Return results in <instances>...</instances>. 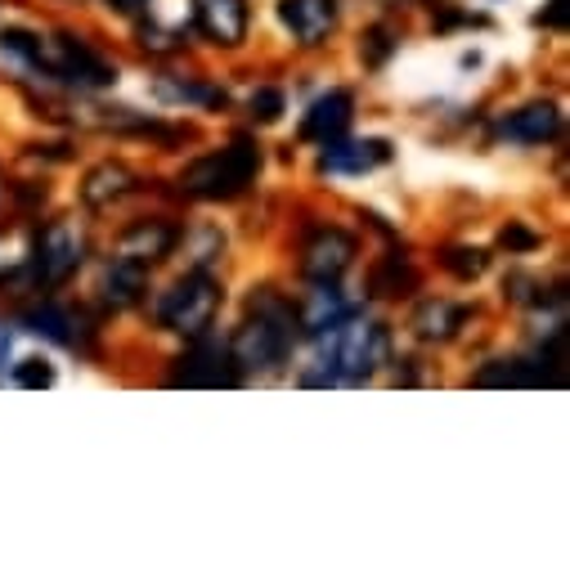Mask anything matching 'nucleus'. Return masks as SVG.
<instances>
[{
  "mask_svg": "<svg viewBox=\"0 0 570 570\" xmlns=\"http://www.w3.org/2000/svg\"><path fill=\"white\" fill-rule=\"evenodd\" d=\"M297 337H302L297 306L274 288H256L247 297V320L229 337V355H234L243 377L247 373H278L283 364H288Z\"/></svg>",
  "mask_w": 570,
  "mask_h": 570,
  "instance_id": "obj_1",
  "label": "nucleus"
},
{
  "mask_svg": "<svg viewBox=\"0 0 570 570\" xmlns=\"http://www.w3.org/2000/svg\"><path fill=\"white\" fill-rule=\"evenodd\" d=\"M315 342H320V373H306L302 377L306 386H342V382L355 386V382H368L386 364V346H391L386 328L373 324V320H360V315L342 320L337 328L320 333Z\"/></svg>",
  "mask_w": 570,
  "mask_h": 570,
  "instance_id": "obj_2",
  "label": "nucleus"
},
{
  "mask_svg": "<svg viewBox=\"0 0 570 570\" xmlns=\"http://www.w3.org/2000/svg\"><path fill=\"white\" fill-rule=\"evenodd\" d=\"M256 176H261V149L247 135H238L225 149H212L180 171V194L198 203H234L252 189Z\"/></svg>",
  "mask_w": 570,
  "mask_h": 570,
  "instance_id": "obj_3",
  "label": "nucleus"
},
{
  "mask_svg": "<svg viewBox=\"0 0 570 570\" xmlns=\"http://www.w3.org/2000/svg\"><path fill=\"white\" fill-rule=\"evenodd\" d=\"M86 261V234L77 229V220H50L46 229L32 234L28 243V265H23V283L32 293L41 288H63V283L81 269Z\"/></svg>",
  "mask_w": 570,
  "mask_h": 570,
  "instance_id": "obj_4",
  "label": "nucleus"
},
{
  "mask_svg": "<svg viewBox=\"0 0 570 570\" xmlns=\"http://www.w3.org/2000/svg\"><path fill=\"white\" fill-rule=\"evenodd\" d=\"M220 302H225V293L212 278V269H189L158 297V324L180 337H203L216 324Z\"/></svg>",
  "mask_w": 570,
  "mask_h": 570,
  "instance_id": "obj_5",
  "label": "nucleus"
},
{
  "mask_svg": "<svg viewBox=\"0 0 570 570\" xmlns=\"http://www.w3.org/2000/svg\"><path fill=\"white\" fill-rule=\"evenodd\" d=\"M41 77L77 86V90H104L117 81V63H108L81 37L55 32V37H41Z\"/></svg>",
  "mask_w": 570,
  "mask_h": 570,
  "instance_id": "obj_6",
  "label": "nucleus"
},
{
  "mask_svg": "<svg viewBox=\"0 0 570 570\" xmlns=\"http://www.w3.org/2000/svg\"><path fill=\"white\" fill-rule=\"evenodd\" d=\"M297 256H302V261H297L302 278H311V283H337V278L355 265L360 243H355V234H346L342 225H315V229L302 238V252H297Z\"/></svg>",
  "mask_w": 570,
  "mask_h": 570,
  "instance_id": "obj_7",
  "label": "nucleus"
},
{
  "mask_svg": "<svg viewBox=\"0 0 570 570\" xmlns=\"http://www.w3.org/2000/svg\"><path fill=\"white\" fill-rule=\"evenodd\" d=\"M194 346L176 360V368H171V386H238L243 382V373H238V364H234V355H229V346L225 342H212L207 333L203 337H189Z\"/></svg>",
  "mask_w": 570,
  "mask_h": 570,
  "instance_id": "obj_8",
  "label": "nucleus"
},
{
  "mask_svg": "<svg viewBox=\"0 0 570 570\" xmlns=\"http://www.w3.org/2000/svg\"><path fill=\"white\" fill-rule=\"evenodd\" d=\"M278 23L293 32L297 46L320 50L342 28V6L337 0H278Z\"/></svg>",
  "mask_w": 570,
  "mask_h": 570,
  "instance_id": "obj_9",
  "label": "nucleus"
},
{
  "mask_svg": "<svg viewBox=\"0 0 570 570\" xmlns=\"http://www.w3.org/2000/svg\"><path fill=\"white\" fill-rule=\"evenodd\" d=\"M180 225L176 220H167V216H145V220H130L126 229H121V238H117V256H126V261H135V265H158V261H167L176 247H180Z\"/></svg>",
  "mask_w": 570,
  "mask_h": 570,
  "instance_id": "obj_10",
  "label": "nucleus"
},
{
  "mask_svg": "<svg viewBox=\"0 0 570 570\" xmlns=\"http://www.w3.org/2000/svg\"><path fill=\"white\" fill-rule=\"evenodd\" d=\"M194 6V28L220 46V50H238L247 41L252 28V6L247 0H189Z\"/></svg>",
  "mask_w": 570,
  "mask_h": 570,
  "instance_id": "obj_11",
  "label": "nucleus"
},
{
  "mask_svg": "<svg viewBox=\"0 0 570 570\" xmlns=\"http://www.w3.org/2000/svg\"><path fill=\"white\" fill-rule=\"evenodd\" d=\"M499 139H508V145H552V139H561V108L552 99H534V104H521L512 112L499 117Z\"/></svg>",
  "mask_w": 570,
  "mask_h": 570,
  "instance_id": "obj_12",
  "label": "nucleus"
},
{
  "mask_svg": "<svg viewBox=\"0 0 570 570\" xmlns=\"http://www.w3.org/2000/svg\"><path fill=\"white\" fill-rule=\"evenodd\" d=\"M386 163H391V145L377 139V135H368V139L337 135L333 145H324V154H320V171L324 176H364V171H377Z\"/></svg>",
  "mask_w": 570,
  "mask_h": 570,
  "instance_id": "obj_13",
  "label": "nucleus"
},
{
  "mask_svg": "<svg viewBox=\"0 0 570 570\" xmlns=\"http://www.w3.org/2000/svg\"><path fill=\"white\" fill-rule=\"evenodd\" d=\"M351 117H355V95L351 90H328V95H320L311 108H306V117H302V139L306 145H333L337 135H346V126H351Z\"/></svg>",
  "mask_w": 570,
  "mask_h": 570,
  "instance_id": "obj_14",
  "label": "nucleus"
},
{
  "mask_svg": "<svg viewBox=\"0 0 570 570\" xmlns=\"http://www.w3.org/2000/svg\"><path fill=\"white\" fill-rule=\"evenodd\" d=\"M145 293H149V265H135V261H126V256H112V261L104 265V274H99V297H104V306L130 311V306L145 302Z\"/></svg>",
  "mask_w": 570,
  "mask_h": 570,
  "instance_id": "obj_15",
  "label": "nucleus"
},
{
  "mask_svg": "<svg viewBox=\"0 0 570 570\" xmlns=\"http://www.w3.org/2000/svg\"><path fill=\"white\" fill-rule=\"evenodd\" d=\"M351 315H355V302L337 293V283H315L311 297L297 306V328H302V337H320Z\"/></svg>",
  "mask_w": 570,
  "mask_h": 570,
  "instance_id": "obj_16",
  "label": "nucleus"
},
{
  "mask_svg": "<svg viewBox=\"0 0 570 570\" xmlns=\"http://www.w3.org/2000/svg\"><path fill=\"white\" fill-rule=\"evenodd\" d=\"M135 189H139V171H135V167H126V163H99V167H90L86 180H81V203H86L90 212H104V207L130 198Z\"/></svg>",
  "mask_w": 570,
  "mask_h": 570,
  "instance_id": "obj_17",
  "label": "nucleus"
},
{
  "mask_svg": "<svg viewBox=\"0 0 570 570\" xmlns=\"http://www.w3.org/2000/svg\"><path fill=\"white\" fill-rule=\"evenodd\" d=\"M28 328H32L37 337H50V342L68 346V351H90V333H95L81 311L55 306V302H46L41 311H32V315H28Z\"/></svg>",
  "mask_w": 570,
  "mask_h": 570,
  "instance_id": "obj_18",
  "label": "nucleus"
},
{
  "mask_svg": "<svg viewBox=\"0 0 570 570\" xmlns=\"http://www.w3.org/2000/svg\"><path fill=\"white\" fill-rule=\"evenodd\" d=\"M472 320V311L468 306H459V302H422L417 311H413V320H409V328L422 337V342H450V337H459V328Z\"/></svg>",
  "mask_w": 570,
  "mask_h": 570,
  "instance_id": "obj_19",
  "label": "nucleus"
},
{
  "mask_svg": "<svg viewBox=\"0 0 570 570\" xmlns=\"http://www.w3.org/2000/svg\"><path fill=\"white\" fill-rule=\"evenodd\" d=\"M417 288V269L409 265V256H400V252H386L377 265H373V274H368V293L373 297H409Z\"/></svg>",
  "mask_w": 570,
  "mask_h": 570,
  "instance_id": "obj_20",
  "label": "nucleus"
},
{
  "mask_svg": "<svg viewBox=\"0 0 570 570\" xmlns=\"http://www.w3.org/2000/svg\"><path fill=\"white\" fill-rule=\"evenodd\" d=\"M158 95L171 99V104H198V108H225L229 95L220 86H203V81H176V77H163L158 81Z\"/></svg>",
  "mask_w": 570,
  "mask_h": 570,
  "instance_id": "obj_21",
  "label": "nucleus"
},
{
  "mask_svg": "<svg viewBox=\"0 0 570 570\" xmlns=\"http://www.w3.org/2000/svg\"><path fill=\"white\" fill-rule=\"evenodd\" d=\"M400 50V37H395V28H386V23H373L364 37H360V63L364 68H386V59Z\"/></svg>",
  "mask_w": 570,
  "mask_h": 570,
  "instance_id": "obj_22",
  "label": "nucleus"
},
{
  "mask_svg": "<svg viewBox=\"0 0 570 570\" xmlns=\"http://www.w3.org/2000/svg\"><path fill=\"white\" fill-rule=\"evenodd\" d=\"M441 265L454 274V278H476V274H485V265H490V256H485V247H468V243H454V247H445L441 252Z\"/></svg>",
  "mask_w": 570,
  "mask_h": 570,
  "instance_id": "obj_23",
  "label": "nucleus"
},
{
  "mask_svg": "<svg viewBox=\"0 0 570 570\" xmlns=\"http://www.w3.org/2000/svg\"><path fill=\"white\" fill-rule=\"evenodd\" d=\"M135 37H139V50H154V55H176V50H185V32H176V28L139 23Z\"/></svg>",
  "mask_w": 570,
  "mask_h": 570,
  "instance_id": "obj_24",
  "label": "nucleus"
},
{
  "mask_svg": "<svg viewBox=\"0 0 570 570\" xmlns=\"http://www.w3.org/2000/svg\"><path fill=\"white\" fill-rule=\"evenodd\" d=\"M521 382H534L521 360H494L476 373V386H521Z\"/></svg>",
  "mask_w": 570,
  "mask_h": 570,
  "instance_id": "obj_25",
  "label": "nucleus"
},
{
  "mask_svg": "<svg viewBox=\"0 0 570 570\" xmlns=\"http://www.w3.org/2000/svg\"><path fill=\"white\" fill-rule=\"evenodd\" d=\"M247 108H252V117L265 126V121H278L283 112H288V95H283L278 86H261V90H252Z\"/></svg>",
  "mask_w": 570,
  "mask_h": 570,
  "instance_id": "obj_26",
  "label": "nucleus"
},
{
  "mask_svg": "<svg viewBox=\"0 0 570 570\" xmlns=\"http://www.w3.org/2000/svg\"><path fill=\"white\" fill-rule=\"evenodd\" d=\"M499 247H508L512 256H525V252L543 247V238H539L530 225H521V220H508V225L499 229Z\"/></svg>",
  "mask_w": 570,
  "mask_h": 570,
  "instance_id": "obj_27",
  "label": "nucleus"
},
{
  "mask_svg": "<svg viewBox=\"0 0 570 570\" xmlns=\"http://www.w3.org/2000/svg\"><path fill=\"white\" fill-rule=\"evenodd\" d=\"M14 382H19V386H55V368H50L46 360H23V364L14 368Z\"/></svg>",
  "mask_w": 570,
  "mask_h": 570,
  "instance_id": "obj_28",
  "label": "nucleus"
},
{
  "mask_svg": "<svg viewBox=\"0 0 570 570\" xmlns=\"http://www.w3.org/2000/svg\"><path fill=\"white\" fill-rule=\"evenodd\" d=\"M543 28H566V0H548V10L539 14Z\"/></svg>",
  "mask_w": 570,
  "mask_h": 570,
  "instance_id": "obj_29",
  "label": "nucleus"
},
{
  "mask_svg": "<svg viewBox=\"0 0 570 570\" xmlns=\"http://www.w3.org/2000/svg\"><path fill=\"white\" fill-rule=\"evenodd\" d=\"M149 0H108V10H117V14H139Z\"/></svg>",
  "mask_w": 570,
  "mask_h": 570,
  "instance_id": "obj_30",
  "label": "nucleus"
}]
</instances>
